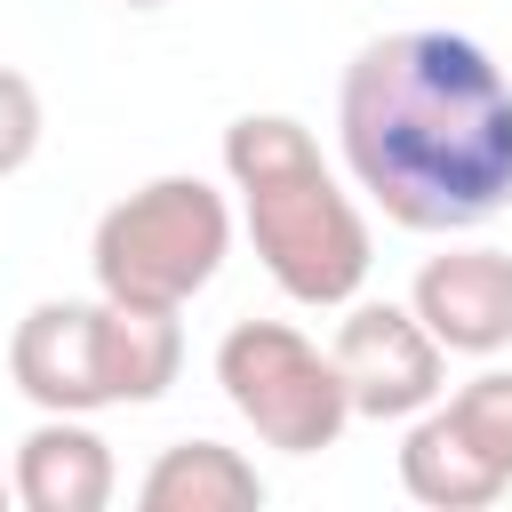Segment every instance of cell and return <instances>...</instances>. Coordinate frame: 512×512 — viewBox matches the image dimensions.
Returning a JSON list of instances; mask_svg holds the SVG:
<instances>
[{
  "instance_id": "3",
  "label": "cell",
  "mask_w": 512,
  "mask_h": 512,
  "mask_svg": "<svg viewBox=\"0 0 512 512\" xmlns=\"http://www.w3.org/2000/svg\"><path fill=\"white\" fill-rule=\"evenodd\" d=\"M232 256V200L208 176H152L128 200H112L88 232L96 296L184 312Z\"/></svg>"
},
{
  "instance_id": "13",
  "label": "cell",
  "mask_w": 512,
  "mask_h": 512,
  "mask_svg": "<svg viewBox=\"0 0 512 512\" xmlns=\"http://www.w3.org/2000/svg\"><path fill=\"white\" fill-rule=\"evenodd\" d=\"M8 504H16V488H8V472H0V512H8Z\"/></svg>"
},
{
  "instance_id": "14",
  "label": "cell",
  "mask_w": 512,
  "mask_h": 512,
  "mask_svg": "<svg viewBox=\"0 0 512 512\" xmlns=\"http://www.w3.org/2000/svg\"><path fill=\"white\" fill-rule=\"evenodd\" d=\"M120 8H168V0H120Z\"/></svg>"
},
{
  "instance_id": "1",
  "label": "cell",
  "mask_w": 512,
  "mask_h": 512,
  "mask_svg": "<svg viewBox=\"0 0 512 512\" xmlns=\"http://www.w3.org/2000/svg\"><path fill=\"white\" fill-rule=\"evenodd\" d=\"M336 144L400 232H472L512 200V80L464 32H384L344 64Z\"/></svg>"
},
{
  "instance_id": "8",
  "label": "cell",
  "mask_w": 512,
  "mask_h": 512,
  "mask_svg": "<svg viewBox=\"0 0 512 512\" xmlns=\"http://www.w3.org/2000/svg\"><path fill=\"white\" fill-rule=\"evenodd\" d=\"M8 488H16L24 512H104L112 488H120V464H112V440L88 416H40L16 440Z\"/></svg>"
},
{
  "instance_id": "5",
  "label": "cell",
  "mask_w": 512,
  "mask_h": 512,
  "mask_svg": "<svg viewBox=\"0 0 512 512\" xmlns=\"http://www.w3.org/2000/svg\"><path fill=\"white\" fill-rule=\"evenodd\" d=\"M8 384L40 416L120 408V384H112V296H40L8 336Z\"/></svg>"
},
{
  "instance_id": "2",
  "label": "cell",
  "mask_w": 512,
  "mask_h": 512,
  "mask_svg": "<svg viewBox=\"0 0 512 512\" xmlns=\"http://www.w3.org/2000/svg\"><path fill=\"white\" fill-rule=\"evenodd\" d=\"M224 176L240 192V224L256 264L272 272V288L288 304L312 312H344L368 280V216L360 200L336 184V168L320 160L312 128L288 112H240L224 128Z\"/></svg>"
},
{
  "instance_id": "12",
  "label": "cell",
  "mask_w": 512,
  "mask_h": 512,
  "mask_svg": "<svg viewBox=\"0 0 512 512\" xmlns=\"http://www.w3.org/2000/svg\"><path fill=\"white\" fill-rule=\"evenodd\" d=\"M40 88L16 72V64H0V184L16 176V168H32V152H40Z\"/></svg>"
},
{
  "instance_id": "7",
  "label": "cell",
  "mask_w": 512,
  "mask_h": 512,
  "mask_svg": "<svg viewBox=\"0 0 512 512\" xmlns=\"http://www.w3.org/2000/svg\"><path fill=\"white\" fill-rule=\"evenodd\" d=\"M408 312L440 336V352L496 360L512 344V248H440L424 256Z\"/></svg>"
},
{
  "instance_id": "6",
  "label": "cell",
  "mask_w": 512,
  "mask_h": 512,
  "mask_svg": "<svg viewBox=\"0 0 512 512\" xmlns=\"http://www.w3.org/2000/svg\"><path fill=\"white\" fill-rule=\"evenodd\" d=\"M328 360H336V376H344L352 416H368V424H408L416 408H432V400L448 392V352H440V336H432L408 304H392V296H352Z\"/></svg>"
},
{
  "instance_id": "4",
  "label": "cell",
  "mask_w": 512,
  "mask_h": 512,
  "mask_svg": "<svg viewBox=\"0 0 512 512\" xmlns=\"http://www.w3.org/2000/svg\"><path fill=\"white\" fill-rule=\"evenodd\" d=\"M216 392L280 456H320L352 424L336 360L304 328H288V320H232L216 336Z\"/></svg>"
},
{
  "instance_id": "9",
  "label": "cell",
  "mask_w": 512,
  "mask_h": 512,
  "mask_svg": "<svg viewBox=\"0 0 512 512\" xmlns=\"http://www.w3.org/2000/svg\"><path fill=\"white\" fill-rule=\"evenodd\" d=\"M400 488H408L424 512H488L512 480L488 472V464L472 456V440L448 424V408L432 400V408L408 416V440H400Z\"/></svg>"
},
{
  "instance_id": "11",
  "label": "cell",
  "mask_w": 512,
  "mask_h": 512,
  "mask_svg": "<svg viewBox=\"0 0 512 512\" xmlns=\"http://www.w3.org/2000/svg\"><path fill=\"white\" fill-rule=\"evenodd\" d=\"M440 408H448V424L472 440V456L512 480V368H480V376L456 384Z\"/></svg>"
},
{
  "instance_id": "10",
  "label": "cell",
  "mask_w": 512,
  "mask_h": 512,
  "mask_svg": "<svg viewBox=\"0 0 512 512\" xmlns=\"http://www.w3.org/2000/svg\"><path fill=\"white\" fill-rule=\"evenodd\" d=\"M136 504L144 512H256L264 472L224 440H168L152 472L136 480Z\"/></svg>"
}]
</instances>
